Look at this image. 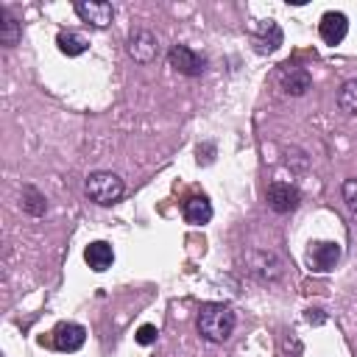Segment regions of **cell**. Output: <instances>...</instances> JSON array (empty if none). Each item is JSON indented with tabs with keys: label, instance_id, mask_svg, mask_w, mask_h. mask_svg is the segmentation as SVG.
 Wrapping results in <instances>:
<instances>
[{
	"label": "cell",
	"instance_id": "cell-17",
	"mask_svg": "<svg viewBox=\"0 0 357 357\" xmlns=\"http://www.w3.org/2000/svg\"><path fill=\"white\" fill-rule=\"evenodd\" d=\"M22 209L39 218V215H45L47 201H45V195H42L36 187H22Z\"/></svg>",
	"mask_w": 357,
	"mask_h": 357
},
{
	"label": "cell",
	"instance_id": "cell-18",
	"mask_svg": "<svg viewBox=\"0 0 357 357\" xmlns=\"http://www.w3.org/2000/svg\"><path fill=\"white\" fill-rule=\"evenodd\" d=\"M340 198L346 201V206L357 215V178H346L340 184Z\"/></svg>",
	"mask_w": 357,
	"mask_h": 357
},
{
	"label": "cell",
	"instance_id": "cell-9",
	"mask_svg": "<svg viewBox=\"0 0 357 357\" xmlns=\"http://www.w3.org/2000/svg\"><path fill=\"white\" fill-rule=\"evenodd\" d=\"M279 86L284 89V95L301 98V95H307L310 86H312V75H310L304 67H296V64L290 67V64H284L282 73H279Z\"/></svg>",
	"mask_w": 357,
	"mask_h": 357
},
{
	"label": "cell",
	"instance_id": "cell-19",
	"mask_svg": "<svg viewBox=\"0 0 357 357\" xmlns=\"http://www.w3.org/2000/svg\"><path fill=\"white\" fill-rule=\"evenodd\" d=\"M156 337H159V332H156L153 324H142V326L137 329V343H139V346H151V343H156Z\"/></svg>",
	"mask_w": 357,
	"mask_h": 357
},
{
	"label": "cell",
	"instance_id": "cell-10",
	"mask_svg": "<svg viewBox=\"0 0 357 357\" xmlns=\"http://www.w3.org/2000/svg\"><path fill=\"white\" fill-rule=\"evenodd\" d=\"M349 33V17L343 11H326L318 22V36L326 45H340Z\"/></svg>",
	"mask_w": 357,
	"mask_h": 357
},
{
	"label": "cell",
	"instance_id": "cell-11",
	"mask_svg": "<svg viewBox=\"0 0 357 357\" xmlns=\"http://www.w3.org/2000/svg\"><path fill=\"white\" fill-rule=\"evenodd\" d=\"M86 340V329L75 321H61L56 329H53V346L59 351H78Z\"/></svg>",
	"mask_w": 357,
	"mask_h": 357
},
{
	"label": "cell",
	"instance_id": "cell-13",
	"mask_svg": "<svg viewBox=\"0 0 357 357\" xmlns=\"http://www.w3.org/2000/svg\"><path fill=\"white\" fill-rule=\"evenodd\" d=\"M84 259H86V265H89L95 273H103V271L112 268L114 251H112V245H109L106 240H95V243H89V245L84 248Z\"/></svg>",
	"mask_w": 357,
	"mask_h": 357
},
{
	"label": "cell",
	"instance_id": "cell-6",
	"mask_svg": "<svg viewBox=\"0 0 357 357\" xmlns=\"http://www.w3.org/2000/svg\"><path fill=\"white\" fill-rule=\"evenodd\" d=\"M73 8L92 28H109L112 20H114V6L106 3V0H75Z\"/></svg>",
	"mask_w": 357,
	"mask_h": 357
},
{
	"label": "cell",
	"instance_id": "cell-1",
	"mask_svg": "<svg viewBox=\"0 0 357 357\" xmlns=\"http://www.w3.org/2000/svg\"><path fill=\"white\" fill-rule=\"evenodd\" d=\"M237 326V315L229 304H220V301H206L201 304L198 315H195V329L204 340L209 343H226L231 337Z\"/></svg>",
	"mask_w": 357,
	"mask_h": 357
},
{
	"label": "cell",
	"instance_id": "cell-4",
	"mask_svg": "<svg viewBox=\"0 0 357 357\" xmlns=\"http://www.w3.org/2000/svg\"><path fill=\"white\" fill-rule=\"evenodd\" d=\"M128 56L137 61V64H151L159 59V39L153 31L148 28H134L128 33V45H126Z\"/></svg>",
	"mask_w": 357,
	"mask_h": 357
},
{
	"label": "cell",
	"instance_id": "cell-7",
	"mask_svg": "<svg viewBox=\"0 0 357 357\" xmlns=\"http://www.w3.org/2000/svg\"><path fill=\"white\" fill-rule=\"evenodd\" d=\"M307 262L312 271H332L340 262V245L332 240H315L307 248Z\"/></svg>",
	"mask_w": 357,
	"mask_h": 357
},
{
	"label": "cell",
	"instance_id": "cell-15",
	"mask_svg": "<svg viewBox=\"0 0 357 357\" xmlns=\"http://www.w3.org/2000/svg\"><path fill=\"white\" fill-rule=\"evenodd\" d=\"M56 45H59V50H61L67 59L84 56V53L89 50V42H86V36H84V33H78V31H59V36H56Z\"/></svg>",
	"mask_w": 357,
	"mask_h": 357
},
{
	"label": "cell",
	"instance_id": "cell-3",
	"mask_svg": "<svg viewBox=\"0 0 357 357\" xmlns=\"http://www.w3.org/2000/svg\"><path fill=\"white\" fill-rule=\"evenodd\" d=\"M167 61L178 75H187V78H195L206 70V56L190 45H173L167 53Z\"/></svg>",
	"mask_w": 357,
	"mask_h": 357
},
{
	"label": "cell",
	"instance_id": "cell-14",
	"mask_svg": "<svg viewBox=\"0 0 357 357\" xmlns=\"http://www.w3.org/2000/svg\"><path fill=\"white\" fill-rule=\"evenodd\" d=\"M20 39H22L20 17L8 6H0V45L3 47H14V45H20Z\"/></svg>",
	"mask_w": 357,
	"mask_h": 357
},
{
	"label": "cell",
	"instance_id": "cell-12",
	"mask_svg": "<svg viewBox=\"0 0 357 357\" xmlns=\"http://www.w3.org/2000/svg\"><path fill=\"white\" fill-rule=\"evenodd\" d=\"M181 215H184L187 223L204 226V223L212 220V204H209V198L204 192H192V195H187L181 201Z\"/></svg>",
	"mask_w": 357,
	"mask_h": 357
},
{
	"label": "cell",
	"instance_id": "cell-16",
	"mask_svg": "<svg viewBox=\"0 0 357 357\" xmlns=\"http://www.w3.org/2000/svg\"><path fill=\"white\" fill-rule=\"evenodd\" d=\"M337 106L343 114L357 117V78H349L337 92Z\"/></svg>",
	"mask_w": 357,
	"mask_h": 357
},
{
	"label": "cell",
	"instance_id": "cell-5",
	"mask_svg": "<svg viewBox=\"0 0 357 357\" xmlns=\"http://www.w3.org/2000/svg\"><path fill=\"white\" fill-rule=\"evenodd\" d=\"M265 198H268V206L279 215H287L301 204V192L290 181H271L265 190Z\"/></svg>",
	"mask_w": 357,
	"mask_h": 357
},
{
	"label": "cell",
	"instance_id": "cell-2",
	"mask_svg": "<svg viewBox=\"0 0 357 357\" xmlns=\"http://www.w3.org/2000/svg\"><path fill=\"white\" fill-rule=\"evenodd\" d=\"M84 192H86V198L95 201L98 206H112V204H117V201L123 198L126 184H123V178H120L117 173H112V170H95V173L86 176Z\"/></svg>",
	"mask_w": 357,
	"mask_h": 357
},
{
	"label": "cell",
	"instance_id": "cell-8",
	"mask_svg": "<svg viewBox=\"0 0 357 357\" xmlns=\"http://www.w3.org/2000/svg\"><path fill=\"white\" fill-rule=\"evenodd\" d=\"M248 33H251V39H254V45H257L259 53H273L282 45V39H284L282 28L273 20H262V22L248 25Z\"/></svg>",
	"mask_w": 357,
	"mask_h": 357
}]
</instances>
